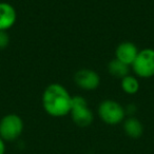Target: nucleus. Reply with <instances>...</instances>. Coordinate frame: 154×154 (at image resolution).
I'll return each mask as SVG.
<instances>
[{
	"label": "nucleus",
	"instance_id": "nucleus-1",
	"mask_svg": "<svg viewBox=\"0 0 154 154\" xmlns=\"http://www.w3.org/2000/svg\"><path fill=\"white\" fill-rule=\"evenodd\" d=\"M72 98L66 88L59 84H51L42 94V107L53 117H63L70 114Z\"/></svg>",
	"mask_w": 154,
	"mask_h": 154
},
{
	"label": "nucleus",
	"instance_id": "nucleus-2",
	"mask_svg": "<svg viewBox=\"0 0 154 154\" xmlns=\"http://www.w3.org/2000/svg\"><path fill=\"white\" fill-rule=\"evenodd\" d=\"M98 116L105 124L115 126L125 120L126 110L122 105L113 99H106L98 107Z\"/></svg>",
	"mask_w": 154,
	"mask_h": 154
},
{
	"label": "nucleus",
	"instance_id": "nucleus-3",
	"mask_svg": "<svg viewBox=\"0 0 154 154\" xmlns=\"http://www.w3.org/2000/svg\"><path fill=\"white\" fill-rule=\"evenodd\" d=\"M23 120L17 114H8L0 120V137L5 141H14L23 132Z\"/></svg>",
	"mask_w": 154,
	"mask_h": 154
},
{
	"label": "nucleus",
	"instance_id": "nucleus-4",
	"mask_svg": "<svg viewBox=\"0 0 154 154\" xmlns=\"http://www.w3.org/2000/svg\"><path fill=\"white\" fill-rule=\"evenodd\" d=\"M70 114L74 124L82 128L90 126L94 119L93 112L89 108L86 98L82 96H73Z\"/></svg>",
	"mask_w": 154,
	"mask_h": 154
},
{
	"label": "nucleus",
	"instance_id": "nucleus-5",
	"mask_svg": "<svg viewBox=\"0 0 154 154\" xmlns=\"http://www.w3.org/2000/svg\"><path fill=\"white\" fill-rule=\"evenodd\" d=\"M134 73L140 78H150L154 76V50L143 49L138 52L132 66Z\"/></svg>",
	"mask_w": 154,
	"mask_h": 154
},
{
	"label": "nucleus",
	"instance_id": "nucleus-6",
	"mask_svg": "<svg viewBox=\"0 0 154 154\" xmlns=\"http://www.w3.org/2000/svg\"><path fill=\"white\" fill-rule=\"evenodd\" d=\"M74 82L82 90L92 91L100 85V77L98 73L90 69H80L74 75Z\"/></svg>",
	"mask_w": 154,
	"mask_h": 154
},
{
	"label": "nucleus",
	"instance_id": "nucleus-7",
	"mask_svg": "<svg viewBox=\"0 0 154 154\" xmlns=\"http://www.w3.org/2000/svg\"><path fill=\"white\" fill-rule=\"evenodd\" d=\"M138 49L136 45L131 41H124L119 43L115 50V58L127 66H132L138 55Z\"/></svg>",
	"mask_w": 154,
	"mask_h": 154
},
{
	"label": "nucleus",
	"instance_id": "nucleus-8",
	"mask_svg": "<svg viewBox=\"0 0 154 154\" xmlns=\"http://www.w3.org/2000/svg\"><path fill=\"white\" fill-rule=\"evenodd\" d=\"M17 20L15 8L8 2H0V31H8L13 28Z\"/></svg>",
	"mask_w": 154,
	"mask_h": 154
},
{
	"label": "nucleus",
	"instance_id": "nucleus-9",
	"mask_svg": "<svg viewBox=\"0 0 154 154\" xmlns=\"http://www.w3.org/2000/svg\"><path fill=\"white\" fill-rule=\"evenodd\" d=\"M124 131L131 138H139L143 133V126L136 117H129L124 122Z\"/></svg>",
	"mask_w": 154,
	"mask_h": 154
},
{
	"label": "nucleus",
	"instance_id": "nucleus-10",
	"mask_svg": "<svg viewBox=\"0 0 154 154\" xmlns=\"http://www.w3.org/2000/svg\"><path fill=\"white\" fill-rule=\"evenodd\" d=\"M108 71H109V73L113 77L122 79L124 77L129 75V66H127L126 63H124V62L114 58L108 64Z\"/></svg>",
	"mask_w": 154,
	"mask_h": 154
},
{
	"label": "nucleus",
	"instance_id": "nucleus-11",
	"mask_svg": "<svg viewBox=\"0 0 154 154\" xmlns=\"http://www.w3.org/2000/svg\"><path fill=\"white\" fill-rule=\"evenodd\" d=\"M122 89L126 94L134 95L139 90V82L135 76L127 75L122 79Z\"/></svg>",
	"mask_w": 154,
	"mask_h": 154
},
{
	"label": "nucleus",
	"instance_id": "nucleus-12",
	"mask_svg": "<svg viewBox=\"0 0 154 154\" xmlns=\"http://www.w3.org/2000/svg\"><path fill=\"white\" fill-rule=\"evenodd\" d=\"M10 45V35L7 31H0V50H5Z\"/></svg>",
	"mask_w": 154,
	"mask_h": 154
},
{
	"label": "nucleus",
	"instance_id": "nucleus-13",
	"mask_svg": "<svg viewBox=\"0 0 154 154\" xmlns=\"http://www.w3.org/2000/svg\"><path fill=\"white\" fill-rule=\"evenodd\" d=\"M5 153V141L0 137V154Z\"/></svg>",
	"mask_w": 154,
	"mask_h": 154
}]
</instances>
